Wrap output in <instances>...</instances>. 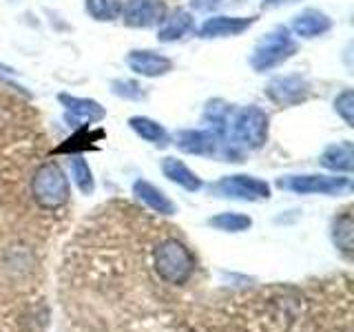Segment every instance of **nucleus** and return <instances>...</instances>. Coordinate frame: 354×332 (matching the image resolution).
<instances>
[{
  "instance_id": "f257e3e1",
  "label": "nucleus",
  "mask_w": 354,
  "mask_h": 332,
  "mask_svg": "<svg viewBox=\"0 0 354 332\" xmlns=\"http://www.w3.org/2000/svg\"><path fill=\"white\" fill-rule=\"evenodd\" d=\"M155 270L169 284H184L191 279V275L195 270V257L180 239L169 237L164 239L158 250H155Z\"/></svg>"
},
{
  "instance_id": "f03ea898",
  "label": "nucleus",
  "mask_w": 354,
  "mask_h": 332,
  "mask_svg": "<svg viewBox=\"0 0 354 332\" xmlns=\"http://www.w3.org/2000/svg\"><path fill=\"white\" fill-rule=\"evenodd\" d=\"M31 193L42 208H60L69 202V182L60 166L53 162L42 164L33 175Z\"/></svg>"
},
{
  "instance_id": "7ed1b4c3",
  "label": "nucleus",
  "mask_w": 354,
  "mask_h": 332,
  "mask_svg": "<svg viewBox=\"0 0 354 332\" xmlns=\"http://www.w3.org/2000/svg\"><path fill=\"white\" fill-rule=\"evenodd\" d=\"M228 131L232 136V144H239V147L246 149H259L266 142V136H268V116L257 107H248L235 116Z\"/></svg>"
},
{
  "instance_id": "20e7f679",
  "label": "nucleus",
  "mask_w": 354,
  "mask_h": 332,
  "mask_svg": "<svg viewBox=\"0 0 354 332\" xmlns=\"http://www.w3.org/2000/svg\"><path fill=\"white\" fill-rule=\"evenodd\" d=\"M295 51H297V44L290 38V33L286 29H277L257 44V49L252 53V66L257 71L270 69V66L290 58Z\"/></svg>"
},
{
  "instance_id": "39448f33",
  "label": "nucleus",
  "mask_w": 354,
  "mask_h": 332,
  "mask_svg": "<svg viewBox=\"0 0 354 332\" xmlns=\"http://www.w3.org/2000/svg\"><path fill=\"white\" fill-rule=\"evenodd\" d=\"M213 191L224 197L250 199V202H254V199H268L270 186L252 175H228L213 186Z\"/></svg>"
},
{
  "instance_id": "423d86ee",
  "label": "nucleus",
  "mask_w": 354,
  "mask_h": 332,
  "mask_svg": "<svg viewBox=\"0 0 354 332\" xmlns=\"http://www.w3.org/2000/svg\"><path fill=\"white\" fill-rule=\"evenodd\" d=\"M281 188H290L295 193H319V195H335L346 191L350 186L348 177H330V175H299L290 180H279Z\"/></svg>"
},
{
  "instance_id": "0eeeda50",
  "label": "nucleus",
  "mask_w": 354,
  "mask_h": 332,
  "mask_svg": "<svg viewBox=\"0 0 354 332\" xmlns=\"http://www.w3.org/2000/svg\"><path fill=\"white\" fill-rule=\"evenodd\" d=\"M120 16L129 27H153L164 20L166 9L160 0H127Z\"/></svg>"
},
{
  "instance_id": "6e6552de",
  "label": "nucleus",
  "mask_w": 354,
  "mask_h": 332,
  "mask_svg": "<svg viewBox=\"0 0 354 332\" xmlns=\"http://www.w3.org/2000/svg\"><path fill=\"white\" fill-rule=\"evenodd\" d=\"M268 95L274 100V102L279 104H297L301 102V100H306L308 95V84L301 80V77H277V80H272L268 84Z\"/></svg>"
},
{
  "instance_id": "1a4fd4ad",
  "label": "nucleus",
  "mask_w": 354,
  "mask_h": 332,
  "mask_svg": "<svg viewBox=\"0 0 354 332\" xmlns=\"http://www.w3.org/2000/svg\"><path fill=\"white\" fill-rule=\"evenodd\" d=\"M127 62L133 71L140 75H147V77L164 75V73H169L173 66V62L169 58H164V55L153 53V51H131Z\"/></svg>"
},
{
  "instance_id": "9d476101",
  "label": "nucleus",
  "mask_w": 354,
  "mask_h": 332,
  "mask_svg": "<svg viewBox=\"0 0 354 332\" xmlns=\"http://www.w3.org/2000/svg\"><path fill=\"white\" fill-rule=\"evenodd\" d=\"M252 18H226L217 16L204 22L202 36L204 38H221V36H237V33L246 31L252 25Z\"/></svg>"
},
{
  "instance_id": "9b49d317",
  "label": "nucleus",
  "mask_w": 354,
  "mask_h": 332,
  "mask_svg": "<svg viewBox=\"0 0 354 332\" xmlns=\"http://www.w3.org/2000/svg\"><path fill=\"white\" fill-rule=\"evenodd\" d=\"M177 147L186 153L195 155H213L217 149V140L208 131H184L177 136Z\"/></svg>"
},
{
  "instance_id": "f8f14e48",
  "label": "nucleus",
  "mask_w": 354,
  "mask_h": 332,
  "mask_svg": "<svg viewBox=\"0 0 354 332\" xmlns=\"http://www.w3.org/2000/svg\"><path fill=\"white\" fill-rule=\"evenodd\" d=\"M292 29H295L297 36H301V38H315V36H321V33H326L330 29V18L321 14V11L308 9L295 18Z\"/></svg>"
},
{
  "instance_id": "ddd939ff",
  "label": "nucleus",
  "mask_w": 354,
  "mask_h": 332,
  "mask_svg": "<svg viewBox=\"0 0 354 332\" xmlns=\"http://www.w3.org/2000/svg\"><path fill=\"white\" fill-rule=\"evenodd\" d=\"M133 191H136V195L147 206H151L155 213H162V215H173L175 213V204L160 191V188H155L153 184L138 180L136 184H133Z\"/></svg>"
},
{
  "instance_id": "4468645a",
  "label": "nucleus",
  "mask_w": 354,
  "mask_h": 332,
  "mask_svg": "<svg viewBox=\"0 0 354 332\" xmlns=\"http://www.w3.org/2000/svg\"><path fill=\"white\" fill-rule=\"evenodd\" d=\"M162 171H164V175L169 177L171 182L184 186L186 191H199V188H202V180H199V177L191 169H188L184 162H180V160L166 158L162 162Z\"/></svg>"
},
{
  "instance_id": "2eb2a0df",
  "label": "nucleus",
  "mask_w": 354,
  "mask_h": 332,
  "mask_svg": "<svg viewBox=\"0 0 354 332\" xmlns=\"http://www.w3.org/2000/svg\"><path fill=\"white\" fill-rule=\"evenodd\" d=\"M193 27V18L191 14H186V11L182 9H177L173 11L171 16H164L162 20V27H160V40L162 42H173L177 38H182L184 33Z\"/></svg>"
},
{
  "instance_id": "dca6fc26",
  "label": "nucleus",
  "mask_w": 354,
  "mask_h": 332,
  "mask_svg": "<svg viewBox=\"0 0 354 332\" xmlns=\"http://www.w3.org/2000/svg\"><path fill=\"white\" fill-rule=\"evenodd\" d=\"M352 160H354V151L350 142H341V144H335V147H328L324 155H321V164L332 171H352V164H354Z\"/></svg>"
},
{
  "instance_id": "f3484780",
  "label": "nucleus",
  "mask_w": 354,
  "mask_h": 332,
  "mask_svg": "<svg viewBox=\"0 0 354 332\" xmlns=\"http://www.w3.org/2000/svg\"><path fill=\"white\" fill-rule=\"evenodd\" d=\"M60 100L66 104V109H69V113L80 122H95L104 116V109L97 102H93V100L69 98V95H60Z\"/></svg>"
},
{
  "instance_id": "a211bd4d",
  "label": "nucleus",
  "mask_w": 354,
  "mask_h": 332,
  "mask_svg": "<svg viewBox=\"0 0 354 332\" xmlns=\"http://www.w3.org/2000/svg\"><path fill=\"white\" fill-rule=\"evenodd\" d=\"M129 124H131V129L136 131L140 138H144L147 142L160 144V147H164V144L169 142V136H166L164 127L158 124V122L149 120V118H131Z\"/></svg>"
},
{
  "instance_id": "6ab92c4d",
  "label": "nucleus",
  "mask_w": 354,
  "mask_h": 332,
  "mask_svg": "<svg viewBox=\"0 0 354 332\" xmlns=\"http://www.w3.org/2000/svg\"><path fill=\"white\" fill-rule=\"evenodd\" d=\"M208 226H213L217 230H224V232H241V230H248L252 226V219L248 215H241V213H221L208 219Z\"/></svg>"
},
{
  "instance_id": "aec40b11",
  "label": "nucleus",
  "mask_w": 354,
  "mask_h": 332,
  "mask_svg": "<svg viewBox=\"0 0 354 332\" xmlns=\"http://www.w3.org/2000/svg\"><path fill=\"white\" fill-rule=\"evenodd\" d=\"M124 0H86V11L95 20H113L122 14Z\"/></svg>"
},
{
  "instance_id": "412c9836",
  "label": "nucleus",
  "mask_w": 354,
  "mask_h": 332,
  "mask_svg": "<svg viewBox=\"0 0 354 332\" xmlns=\"http://www.w3.org/2000/svg\"><path fill=\"white\" fill-rule=\"evenodd\" d=\"M335 243L343 250V252H350L352 250V217L350 213H343L337 221H335Z\"/></svg>"
},
{
  "instance_id": "4be33fe9",
  "label": "nucleus",
  "mask_w": 354,
  "mask_h": 332,
  "mask_svg": "<svg viewBox=\"0 0 354 332\" xmlns=\"http://www.w3.org/2000/svg\"><path fill=\"white\" fill-rule=\"evenodd\" d=\"M71 175H73V182L77 184L82 193H93V175H91V169H88V164L82 160V158H73L71 160Z\"/></svg>"
},
{
  "instance_id": "5701e85b",
  "label": "nucleus",
  "mask_w": 354,
  "mask_h": 332,
  "mask_svg": "<svg viewBox=\"0 0 354 332\" xmlns=\"http://www.w3.org/2000/svg\"><path fill=\"white\" fill-rule=\"evenodd\" d=\"M337 111L343 116V120L348 122V124L352 127V91H343L339 98H337V102H335Z\"/></svg>"
},
{
  "instance_id": "b1692460",
  "label": "nucleus",
  "mask_w": 354,
  "mask_h": 332,
  "mask_svg": "<svg viewBox=\"0 0 354 332\" xmlns=\"http://www.w3.org/2000/svg\"><path fill=\"white\" fill-rule=\"evenodd\" d=\"M283 3V0H268V3H263V7H274V5H279Z\"/></svg>"
}]
</instances>
